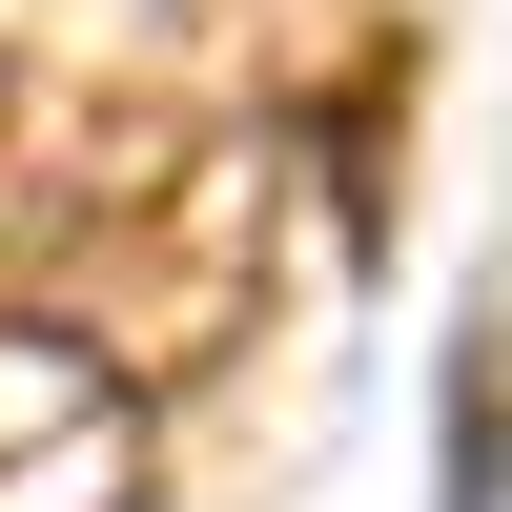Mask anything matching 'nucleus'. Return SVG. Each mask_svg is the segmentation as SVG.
Listing matches in <instances>:
<instances>
[{
  "label": "nucleus",
  "instance_id": "obj_2",
  "mask_svg": "<svg viewBox=\"0 0 512 512\" xmlns=\"http://www.w3.org/2000/svg\"><path fill=\"white\" fill-rule=\"evenodd\" d=\"M0 512H144V390L41 308H0Z\"/></svg>",
  "mask_w": 512,
  "mask_h": 512
},
{
  "label": "nucleus",
  "instance_id": "obj_3",
  "mask_svg": "<svg viewBox=\"0 0 512 512\" xmlns=\"http://www.w3.org/2000/svg\"><path fill=\"white\" fill-rule=\"evenodd\" d=\"M0 123H21V62H0Z\"/></svg>",
  "mask_w": 512,
  "mask_h": 512
},
{
  "label": "nucleus",
  "instance_id": "obj_1",
  "mask_svg": "<svg viewBox=\"0 0 512 512\" xmlns=\"http://www.w3.org/2000/svg\"><path fill=\"white\" fill-rule=\"evenodd\" d=\"M246 287H267V185H246L226 144H164L144 185H103V205H82L62 308H41V328H82L123 390H164V369H205V349L246 328Z\"/></svg>",
  "mask_w": 512,
  "mask_h": 512
}]
</instances>
